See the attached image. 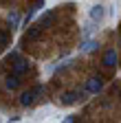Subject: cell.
I'll return each mask as SVG.
<instances>
[{"mask_svg":"<svg viewBox=\"0 0 121 123\" xmlns=\"http://www.w3.org/2000/svg\"><path fill=\"white\" fill-rule=\"evenodd\" d=\"M82 97V92H66V95H62V103L64 105H70V103H75Z\"/></svg>","mask_w":121,"mask_h":123,"instance_id":"8992f818","label":"cell"},{"mask_svg":"<svg viewBox=\"0 0 121 123\" xmlns=\"http://www.w3.org/2000/svg\"><path fill=\"white\" fill-rule=\"evenodd\" d=\"M7 62H13V75H18V77L29 70V62H26L24 57H20L18 53H11V55L7 57Z\"/></svg>","mask_w":121,"mask_h":123,"instance_id":"6da1fadb","label":"cell"},{"mask_svg":"<svg viewBox=\"0 0 121 123\" xmlns=\"http://www.w3.org/2000/svg\"><path fill=\"white\" fill-rule=\"evenodd\" d=\"M90 18H93V20H101L103 18V7L101 5H95L93 9H90Z\"/></svg>","mask_w":121,"mask_h":123,"instance_id":"30bf717a","label":"cell"},{"mask_svg":"<svg viewBox=\"0 0 121 123\" xmlns=\"http://www.w3.org/2000/svg\"><path fill=\"white\" fill-rule=\"evenodd\" d=\"M33 2H35V7L40 9V7H42V2H44V0H33Z\"/></svg>","mask_w":121,"mask_h":123,"instance_id":"9a60e30c","label":"cell"},{"mask_svg":"<svg viewBox=\"0 0 121 123\" xmlns=\"http://www.w3.org/2000/svg\"><path fill=\"white\" fill-rule=\"evenodd\" d=\"M53 20H55V11H46V13L42 15V20H40V26H42V29H44V26H51Z\"/></svg>","mask_w":121,"mask_h":123,"instance_id":"52a82bcc","label":"cell"},{"mask_svg":"<svg viewBox=\"0 0 121 123\" xmlns=\"http://www.w3.org/2000/svg\"><path fill=\"white\" fill-rule=\"evenodd\" d=\"M11 42V37H9V33H5V31H0V46H7Z\"/></svg>","mask_w":121,"mask_h":123,"instance_id":"7c38bea8","label":"cell"},{"mask_svg":"<svg viewBox=\"0 0 121 123\" xmlns=\"http://www.w3.org/2000/svg\"><path fill=\"white\" fill-rule=\"evenodd\" d=\"M103 88V81L99 79V77H90V79L86 81V92H99Z\"/></svg>","mask_w":121,"mask_h":123,"instance_id":"3957f363","label":"cell"},{"mask_svg":"<svg viewBox=\"0 0 121 123\" xmlns=\"http://www.w3.org/2000/svg\"><path fill=\"white\" fill-rule=\"evenodd\" d=\"M103 66H108V68H112V66H117V51H106V55H103Z\"/></svg>","mask_w":121,"mask_h":123,"instance_id":"5b68a950","label":"cell"},{"mask_svg":"<svg viewBox=\"0 0 121 123\" xmlns=\"http://www.w3.org/2000/svg\"><path fill=\"white\" fill-rule=\"evenodd\" d=\"M97 46H99V44H97L95 40H86V42H82V53H93Z\"/></svg>","mask_w":121,"mask_h":123,"instance_id":"9c48e42d","label":"cell"},{"mask_svg":"<svg viewBox=\"0 0 121 123\" xmlns=\"http://www.w3.org/2000/svg\"><path fill=\"white\" fill-rule=\"evenodd\" d=\"M35 11H38V7H35V9H31V11H29V13H26V18H24V22H26V24H29V20H31V18H33V15H35Z\"/></svg>","mask_w":121,"mask_h":123,"instance_id":"4fadbf2b","label":"cell"},{"mask_svg":"<svg viewBox=\"0 0 121 123\" xmlns=\"http://www.w3.org/2000/svg\"><path fill=\"white\" fill-rule=\"evenodd\" d=\"M5 86H7L9 90H16V88L20 86V77H18V75H9L7 81H5Z\"/></svg>","mask_w":121,"mask_h":123,"instance_id":"ba28073f","label":"cell"},{"mask_svg":"<svg viewBox=\"0 0 121 123\" xmlns=\"http://www.w3.org/2000/svg\"><path fill=\"white\" fill-rule=\"evenodd\" d=\"M38 95H42V88H40V86H35V88H31V90L22 92L20 103H22V105H31V103L35 101V97H38Z\"/></svg>","mask_w":121,"mask_h":123,"instance_id":"7a4b0ae2","label":"cell"},{"mask_svg":"<svg viewBox=\"0 0 121 123\" xmlns=\"http://www.w3.org/2000/svg\"><path fill=\"white\" fill-rule=\"evenodd\" d=\"M7 22L11 24V29H16V26L20 24V15H18V11H11V13L7 15Z\"/></svg>","mask_w":121,"mask_h":123,"instance_id":"8fae6325","label":"cell"},{"mask_svg":"<svg viewBox=\"0 0 121 123\" xmlns=\"http://www.w3.org/2000/svg\"><path fill=\"white\" fill-rule=\"evenodd\" d=\"M42 35V26L40 24H35V26H31L26 31V35H24V42H33V40H38Z\"/></svg>","mask_w":121,"mask_h":123,"instance_id":"277c9868","label":"cell"},{"mask_svg":"<svg viewBox=\"0 0 121 123\" xmlns=\"http://www.w3.org/2000/svg\"><path fill=\"white\" fill-rule=\"evenodd\" d=\"M62 123H75V119H73V117H66V119H64Z\"/></svg>","mask_w":121,"mask_h":123,"instance_id":"5bb4252c","label":"cell"}]
</instances>
